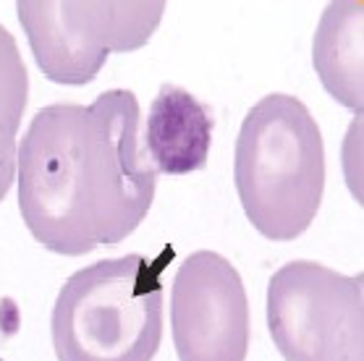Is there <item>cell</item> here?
Wrapping results in <instances>:
<instances>
[{
  "label": "cell",
  "instance_id": "1",
  "mask_svg": "<svg viewBox=\"0 0 364 361\" xmlns=\"http://www.w3.org/2000/svg\"><path fill=\"white\" fill-rule=\"evenodd\" d=\"M141 110L129 90L90 105L42 107L18 147V210L37 244L82 257L129 238L155 202L158 171L139 144Z\"/></svg>",
  "mask_w": 364,
  "mask_h": 361
},
{
  "label": "cell",
  "instance_id": "2",
  "mask_svg": "<svg viewBox=\"0 0 364 361\" xmlns=\"http://www.w3.org/2000/svg\"><path fill=\"white\" fill-rule=\"evenodd\" d=\"M233 183L259 236L294 241L320 212L325 141L301 99L267 95L247 113L236 139Z\"/></svg>",
  "mask_w": 364,
  "mask_h": 361
},
{
  "label": "cell",
  "instance_id": "3",
  "mask_svg": "<svg viewBox=\"0 0 364 361\" xmlns=\"http://www.w3.org/2000/svg\"><path fill=\"white\" fill-rule=\"evenodd\" d=\"M173 247L100 259L63 283L53 317L58 361H152L163 340V270Z\"/></svg>",
  "mask_w": 364,
  "mask_h": 361
},
{
  "label": "cell",
  "instance_id": "4",
  "mask_svg": "<svg viewBox=\"0 0 364 361\" xmlns=\"http://www.w3.org/2000/svg\"><path fill=\"white\" fill-rule=\"evenodd\" d=\"M166 14L163 0L136 3H71L18 0L16 16L42 76L63 87H84L97 79L110 53L144 48Z\"/></svg>",
  "mask_w": 364,
  "mask_h": 361
},
{
  "label": "cell",
  "instance_id": "5",
  "mask_svg": "<svg viewBox=\"0 0 364 361\" xmlns=\"http://www.w3.org/2000/svg\"><path fill=\"white\" fill-rule=\"evenodd\" d=\"M267 330L286 361H364V275L283 264L267 283Z\"/></svg>",
  "mask_w": 364,
  "mask_h": 361
},
{
  "label": "cell",
  "instance_id": "6",
  "mask_svg": "<svg viewBox=\"0 0 364 361\" xmlns=\"http://www.w3.org/2000/svg\"><path fill=\"white\" fill-rule=\"evenodd\" d=\"M171 328L178 361H247L249 298L225 257L199 249L171 288Z\"/></svg>",
  "mask_w": 364,
  "mask_h": 361
},
{
  "label": "cell",
  "instance_id": "7",
  "mask_svg": "<svg viewBox=\"0 0 364 361\" xmlns=\"http://www.w3.org/2000/svg\"><path fill=\"white\" fill-rule=\"evenodd\" d=\"M213 144V115L181 87L163 84L152 99L144 131V152L158 173L189 176L207 165Z\"/></svg>",
  "mask_w": 364,
  "mask_h": 361
},
{
  "label": "cell",
  "instance_id": "8",
  "mask_svg": "<svg viewBox=\"0 0 364 361\" xmlns=\"http://www.w3.org/2000/svg\"><path fill=\"white\" fill-rule=\"evenodd\" d=\"M362 18V3H331L320 18L312 50L317 76L328 95L354 113L364 110Z\"/></svg>",
  "mask_w": 364,
  "mask_h": 361
},
{
  "label": "cell",
  "instance_id": "9",
  "mask_svg": "<svg viewBox=\"0 0 364 361\" xmlns=\"http://www.w3.org/2000/svg\"><path fill=\"white\" fill-rule=\"evenodd\" d=\"M29 99V74L16 37L0 26V202L14 186L18 160V129Z\"/></svg>",
  "mask_w": 364,
  "mask_h": 361
},
{
  "label": "cell",
  "instance_id": "10",
  "mask_svg": "<svg viewBox=\"0 0 364 361\" xmlns=\"http://www.w3.org/2000/svg\"><path fill=\"white\" fill-rule=\"evenodd\" d=\"M0 361H3V359H0Z\"/></svg>",
  "mask_w": 364,
  "mask_h": 361
}]
</instances>
